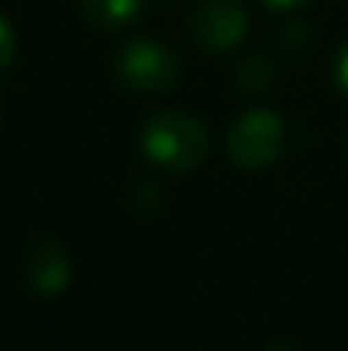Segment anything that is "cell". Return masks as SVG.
<instances>
[{"label": "cell", "mask_w": 348, "mask_h": 351, "mask_svg": "<svg viewBox=\"0 0 348 351\" xmlns=\"http://www.w3.org/2000/svg\"><path fill=\"white\" fill-rule=\"evenodd\" d=\"M139 148L154 167L185 173L203 164L210 152V133L185 111H160L142 127Z\"/></svg>", "instance_id": "6da1fadb"}, {"label": "cell", "mask_w": 348, "mask_h": 351, "mask_svg": "<svg viewBox=\"0 0 348 351\" xmlns=\"http://www.w3.org/2000/svg\"><path fill=\"white\" fill-rule=\"evenodd\" d=\"M287 130L284 121L269 108H253L240 114L228 130V158L240 170H265L284 154Z\"/></svg>", "instance_id": "7a4b0ae2"}, {"label": "cell", "mask_w": 348, "mask_h": 351, "mask_svg": "<svg viewBox=\"0 0 348 351\" xmlns=\"http://www.w3.org/2000/svg\"><path fill=\"white\" fill-rule=\"evenodd\" d=\"M114 74L133 93H164L176 84L179 59L164 43L136 37L127 40L114 56Z\"/></svg>", "instance_id": "3957f363"}, {"label": "cell", "mask_w": 348, "mask_h": 351, "mask_svg": "<svg viewBox=\"0 0 348 351\" xmlns=\"http://www.w3.org/2000/svg\"><path fill=\"white\" fill-rule=\"evenodd\" d=\"M188 31L207 53H228L250 31L244 0H201L188 16Z\"/></svg>", "instance_id": "277c9868"}, {"label": "cell", "mask_w": 348, "mask_h": 351, "mask_svg": "<svg viewBox=\"0 0 348 351\" xmlns=\"http://www.w3.org/2000/svg\"><path fill=\"white\" fill-rule=\"evenodd\" d=\"M25 280L37 296H59L71 284V256L55 241H37L25 253Z\"/></svg>", "instance_id": "5b68a950"}, {"label": "cell", "mask_w": 348, "mask_h": 351, "mask_svg": "<svg viewBox=\"0 0 348 351\" xmlns=\"http://www.w3.org/2000/svg\"><path fill=\"white\" fill-rule=\"evenodd\" d=\"M80 10L99 28H127L139 19L142 0H80Z\"/></svg>", "instance_id": "8992f818"}, {"label": "cell", "mask_w": 348, "mask_h": 351, "mask_svg": "<svg viewBox=\"0 0 348 351\" xmlns=\"http://www.w3.org/2000/svg\"><path fill=\"white\" fill-rule=\"evenodd\" d=\"M269 80H271V68L262 56H253V59H247L244 65L238 68V84H240V90H247V93L265 90Z\"/></svg>", "instance_id": "52a82bcc"}, {"label": "cell", "mask_w": 348, "mask_h": 351, "mask_svg": "<svg viewBox=\"0 0 348 351\" xmlns=\"http://www.w3.org/2000/svg\"><path fill=\"white\" fill-rule=\"evenodd\" d=\"M12 56H16V31H12V25L6 22L3 16H0V71L12 62Z\"/></svg>", "instance_id": "ba28073f"}, {"label": "cell", "mask_w": 348, "mask_h": 351, "mask_svg": "<svg viewBox=\"0 0 348 351\" xmlns=\"http://www.w3.org/2000/svg\"><path fill=\"white\" fill-rule=\"evenodd\" d=\"M333 74H336V86L348 96V40L339 47L336 53V65H333Z\"/></svg>", "instance_id": "9c48e42d"}, {"label": "cell", "mask_w": 348, "mask_h": 351, "mask_svg": "<svg viewBox=\"0 0 348 351\" xmlns=\"http://www.w3.org/2000/svg\"><path fill=\"white\" fill-rule=\"evenodd\" d=\"M262 6H269V10H277V12H293V10H302V6H308L312 0H259Z\"/></svg>", "instance_id": "30bf717a"}]
</instances>
